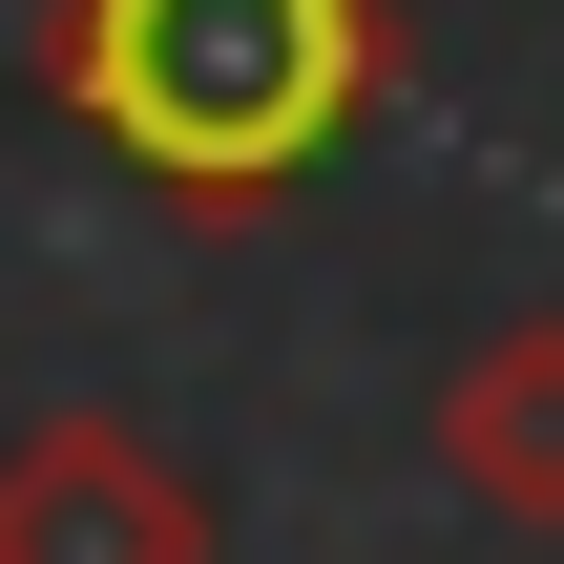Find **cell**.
Returning a JSON list of instances; mask_svg holds the SVG:
<instances>
[{"mask_svg":"<svg viewBox=\"0 0 564 564\" xmlns=\"http://www.w3.org/2000/svg\"><path fill=\"white\" fill-rule=\"evenodd\" d=\"M21 63L167 209H272L398 105V21L377 0H42Z\"/></svg>","mask_w":564,"mask_h":564,"instance_id":"1","label":"cell"},{"mask_svg":"<svg viewBox=\"0 0 564 564\" xmlns=\"http://www.w3.org/2000/svg\"><path fill=\"white\" fill-rule=\"evenodd\" d=\"M0 564H230L209 481L147 440V419H21L0 440Z\"/></svg>","mask_w":564,"mask_h":564,"instance_id":"2","label":"cell"},{"mask_svg":"<svg viewBox=\"0 0 564 564\" xmlns=\"http://www.w3.org/2000/svg\"><path fill=\"white\" fill-rule=\"evenodd\" d=\"M440 481L481 502V523H523V544H564V314H502L460 377H440Z\"/></svg>","mask_w":564,"mask_h":564,"instance_id":"3","label":"cell"}]
</instances>
